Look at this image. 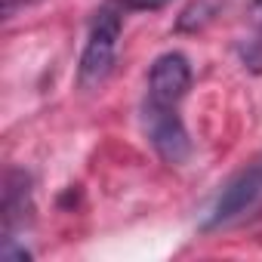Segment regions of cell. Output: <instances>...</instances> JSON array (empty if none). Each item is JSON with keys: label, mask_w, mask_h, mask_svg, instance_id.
Instances as JSON below:
<instances>
[{"label": "cell", "mask_w": 262, "mask_h": 262, "mask_svg": "<svg viewBox=\"0 0 262 262\" xmlns=\"http://www.w3.org/2000/svg\"><path fill=\"white\" fill-rule=\"evenodd\" d=\"M25 4H31V0H4V13H7V19H13Z\"/></svg>", "instance_id": "52a82bcc"}, {"label": "cell", "mask_w": 262, "mask_h": 262, "mask_svg": "<svg viewBox=\"0 0 262 262\" xmlns=\"http://www.w3.org/2000/svg\"><path fill=\"white\" fill-rule=\"evenodd\" d=\"M123 7L117 0L102 4L90 22L86 31V43L77 62V86L80 90H99L117 62V47H120V34H123Z\"/></svg>", "instance_id": "6da1fadb"}, {"label": "cell", "mask_w": 262, "mask_h": 262, "mask_svg": "<svg viewBox=\"0 0 262 262\" xmlns=\"http://www.w3.org/2000/svg\"><path fill=\"white\" fill-rule=\"evenodd\" d=\"M253 19L262 22V0H253Z\"/></svg>", "instance_id": "ba28073f"}, {"label": "cell", "mask_w": 262, "mask_h": 262, "mask_svg": "<svg viewBox=\"0 0 262 262\" xmlns=\"http://www.w3.org/2000/svg\"><path fill=\"white\" fill-rule=\"evenodd\" d=\"M117 4L123 7V10H136V13H151V10H161V7H167L170 0H117Z\"/></svg>", "instance_id": "8992f818"}, {"label": "cell", "mask_w": 262, "mask_h": 262, "mask_svg": "<svg viewBox=\"0 0 262 262\" xmlns=\"http://www.w3.org/2000/svg\"><path fill=\"white\" fill-rule=\"evenodd\" d=\"M259 207H262V155L253 158V161L222 188V194L216 198V204H213V210H210L204 228H207V231L225 228V225H231V222L250 216V213L259 210Z\"/></svg>", "instance_id": "3957f363"}, {"label": "cell", "mask_w": 262, "mask_h": 262, "mask_svg": "<svg viewBox=\"0 0 262 262\" xmlns=\"http://www.w3.org/2000/svg\"><path fill=\"white\" fill-rule=\"evenodd\" d=\"M222 7H225V0H188V7L176 19V31L179 34H198V31H204L219 16Z\"/></svg>", "instance_id": "5b68a950"}, {"label": "cell", "mask_w": 262, "mask_h": 262, "mask_svg": "<svg viewBox=\"0 0 262 262\" xmlns=\"http://www.w3.org/2000/svg\"><path fill=\"white\" fill-rule=\"evenodd\" d=\"M142 126L148 145L155 148V155L170 164V167H182L191 158V139L188 129L182 123L179 105H161V102H148L142 105Z\"/></svg>", "instance_id": "7a4b0ae2"}, {"label": "cell", "mask_w": 262, "mask_h": 262, "mask_svg": "<svg viewBox=\"0 0 262 262\" xmlns=\"http://www.w3.org/2000/svg\"><path fill=\"white\" fill-rule=\"evenodd\" d=\"M191 90V65L182 53H164L148 71V102L179 105Z\"/></svg>", "instance_id": "277c9868"}]
</instances>
